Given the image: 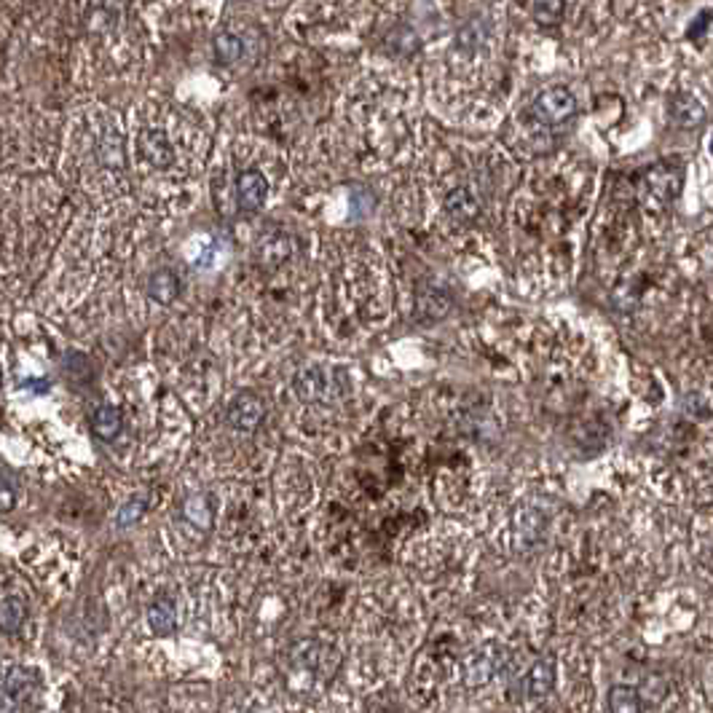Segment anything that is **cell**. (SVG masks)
<instances>
[{
    "instance_id": "6da1fadb",
    "label": "cell",
    "mask_w": 713,
    "mask_h": 713,
    "mask_svg": "<svg viewBox=\"0 0 713 713\" xmlns=\"http://www.w3.org/2000/svg\"><path fill=\"white\" fill-rule=\"evenodd\" d=\"M296 391L304 402H331L349 391V378L339 367L306 365L296 373Z\"/></svg>"
},
{
    "instance_id": "7a4b0ae2",
    "label": "cell",
    "mask_w": 713,
    "mask_h": 713,
    "mask_svg": "<svg viewBox=\"0 0 713 713\" xmlns=\"http://www.w3.org/2000/svg\"><path fill=\"white\" fill-rule=\"evenodd\" d=\"M531 110H534L539 124L563 126V124H569L577 116V99H574V94L569 89L553 86V89H545L542 94H537Z\"/></svg>"
},
{
    "instance_id": "3957f363",
    "label": "cell",
    "mask_w": 713,
    "mask_h": 713,
    "mask_svg": "<svg viewBox=\"0 0 713 713\" xmlns=\"http://www.w3.org/2000/svg\"><path fill=\"white\" fill-rule=\"evenodd\" d=\"M266 416V402L255 394V391H242L231 405H228V424L236 429V432H255L261 426Z\"/></svg>"
},
{
    "instance_id": "277c9868",
    "label": "cell",
    "mask_w": 713,
    "mask_h": 713,
    "mask_svg": "<svg viewBox=\"0 0 713 713\" xmlns=\"http://www.w3.org/2000/svg\"><path fill=\"white\" fill-rule=\"evenodd\" d=\"M3 690L11 695L16 706H32L43 690V679L35 668H13L3 684Z\"/></svg>"
},
{
    "instance_id": "5b68a950",
    "label": "cell",
    "mask_w": 713,
    "mask_h": 713,
    "mask_svg": "<svg viewBox=\"0 0 713 713\" xmlns=\"http://www.w3.org/2000/svg\"><path fill=\"white\" fill-rule=\"evenodd\" d=\"M137 148H140V156L156 169H164L175 161L172 142H169L167 132H161V129H142L137 137Z\"/></svg>"
},
{
    "instance_id": "8992f818",
    "label": "cell",
    "mask_w": 713,
    "mask_h": 713,
    "mask_svg": "<svg viewBox=\"0 0 713 713\" xmlns=\"http://www.w3.org/2000/svg\"><path fill=\"white\" fill-rule=\"evenodd\" d=\"M266 196H269V183L261 172L250 169V172H242L239 180H236V199H239V210L247 212V215H255L263 204H266Z\"/></svg>"
},
{
    "instance_id": "52a82bcc",
    "label": "cell",
    "mask_w": 713,
    "mask_h": 713,
    "mask_svg": "<svg viewBox=\"0 0 713 713\" xmlns=\"http://www.w3.org/2000/svg\"><path fill=\"white\" fill-rule=\"evenodd\" d=\"M445 210L453 220L459 223H469L477 218L480 212V199L472 188H456L445 196Z\"/></svg>"
},
{
    "instance_id": "ba28073f",
    "label": "cell",
    "mask_w": 713,
    "mask_h": 713,
    "mask_svg": "<svg viewBox=\"0 0 713 713\" xmlns=\"http://www.w3.org/2000/svg\"><path fill=\"white\" fill-rule=\"evenodd\" d=\"M671 118L682 126V129H695L706 121V107L700 105L698 97L692 94H679L671 102Z\"/></svg>"
},
{
    "instance_id": "9c48e42d",
    "label": "cell",
    "mask_w": 713,
    "mask_h": 713,
    "mask_svg": "<svg viewBox=\"0 0 713 713\" xmlns=\"http://www.w3.org/2000/svg\"><path fill=\"white\" fill-rule=\"evenodd\" d=\"M121 429H124V416H121V410L116 405H99V408H94V413H91V432L99 440L110 442V440H116L121 434Z\"/></svg>"
},
{
    "instance_id": "30bf717a",
    "label": "cell",
    "mask_w": 713,
    "mask_h": 713,
    "mask_svg": "<svg viewBox=\"0 0 713 713\" xmlns=\"http://www.w3.org/2000/svg\"><path fill=\"white\" fill-rule=\"evenodd\" d=\"M555 687V660L542 657L531 666L528 671V695L531 698H545Z\"/></svg>"
},
{
    "instance_id": "8fae6325",
    "label": "cell",
    "mask_w": 713,
    "mask_h": 713,
    "mask_svg": "<svg viewBox=\"0 0 713 713\" xmlns=\"http://www.w3.org/2000/svg\"><path fill=\"white\" fill-rule=\"evenodd\" d=\"M148 625L156 636H169L177 625V612L169 598H156L148 606Z\"/></svg>"
},
{
    "instance_id": "7c38bea8",
    "label": "cell",
    "mask_w": 713,
    "mask_h": 713,
    "mask_svg": "<svg viewBox=\"0 0 713 713\" xmlns=\"http://www.w3.org/2000/svg\"><path fill=\"white\" fill-rule=\"evenodd\" d=\"M290 239L285 234H266L261 242H258V261L266 263V266H279L288 261L290 255Z\"/></svg>"
},
{
    "instance_id": "4fadbf2b",
    "label": "cell",
    "mask_w": 713,
    "mask_h": 713,
    "mask_svg": "<svg viewBox=\"0 0 713 713\" xmlns=\"http://www.w3.org/2000/svg\"><path fill=\"white\" fill-rule=\"evenodd\" d=\"M24 620H27V604L19 596H8L0 601V633L11 636L21 631Z\"/></svg>"
},
{
    "instance_id": "5bb4252c",
    "label": "cell",
    "mask_w": 713,
    "mask_h": 713,
    "mask_svg": "<svg viewBox=\"0 0 713 713\" xmlns=\"http://www.w3.org/2000/svg\"><path fill=\"white\" fill-rule=\"evenodd\" d=\"M148 293H150L153 301H159V304H164V306L172 304V301L177 298V293H180V282H177L175 271H169V269L156 271V274L150 277V282H148Z\"/></svg>"
},
{
    "instance_id": "9a60e30c",
    "label": "cell",
    "mask_w": 713,
    "mask_h": 713,
    "mask_svg": "<svg viewBox=\"0 0 713 713\" xmlns=\"http://www.w3.org/2000/svg\"><path fill=\"white\" fill-rule=\"evenodd\" d=\"M183 515H185L188 523H193L202 531H210L212 528V504H210V499L204 494L188 496L185 504H183Z\"/></svg>"
},
{
    "instance_id": "2e32d148",
    "label": "cell",
    "mask_w": 713,
    "mask_h": 713,
    "mask_svg": "<svg viewBox=\"0 0 713 713\" xmlns=\"http://www.w3.org/2000/svg\"><path fill=\"white\" fill-rule=\"evenodd\" d=\"M609 711L612 713H641L644 711V700H641V692L633 690V687H612L609 690Z\"/></svg>"
},
{
    "instance_id": "e0dca14e",
    "label": "cell",
    "mask_w": 713,
    "mask_h": 713,
    "mask_svg": "<svg viewBox=\"0 0 713 713\" xmlns=\"http://www.w3.org/2000/svg\"><path fill=\"white\" fill-rule=\"evenodd\" d=\"M499 666H502V660H499V652H496V649H488V652L477 655V657H475V663H469V666H467V679H469L472 674H477V676L469 682V687H477V684H485V682H491V679H494V674L499 671ZM467 679H464V682H467Z\"/></svg>"
},
{
    "instance_id": "ac0fdd59",
    "label": "cell",
    "mask_w": 713,
    "mask_h": 713,
    "mask_svg": "<svg viewBox=\"0 0 713 713\" xmlns=\"http://www.w3.org/2000/svg\"><path fill=\"white\" fill-rule=\"evenodd\" d=\"M212 48H215V59H218L220 64H234V62H239V59H242V51H245L242 40H239L234 32H220V35L215 38Z\"/></svg>"
},
{
    "instance_id": "d6986e66",
    "label": "cell",
    "mask_w": 713,
    "mask_h": 713,
    "mask_svg": "<svg viewBox=\"0 0 713 713\" xmlns=\"http://www.w3.org/2000/svg\"><path fill=\"white\" fill-rule=\"evenodd\" d=\"M148 510V496L145 494H140V496H132L124 507H121V512H118V518H116V523H118V528H126V526H132V523H137L140 518H142V512Z\"/></svg>"
},
{
    "instance_id": "ffe728a7",
    "label": "cell",
    "mask_w": 713,
    "mask_h": 713,
    "mask_svg": "<svg viewBox=\"0 0 713 713\" xmlns=\"http://www.w3.org/2000/svg\"><path fill=\"white\" fill-rule=\"evenodd\" d=\"M649 180H652V188H655L657 193H663V196H674L676 188L682 185V180H674V172L660 169V167L649 175Z\"/></svg>"
},
{
    "instance_id": "44dd1931",
    "label": "cell",
    "mask_w": 713,
    "mask_h": 713,
    "mask_svg": "<svg viewBox=\"0 0 713 713\" xmlns=\"http://www.w3.org/2000/svg\"><path fill=\"white\" fill-rule=\"evenodd\" d=\"M531 11H534V16L545 24H555L558 19H561V13H563V3H534L531 5Z\"/></svg>"
},
{
    "instance_id": "7402d4cb",
    "label": "cell",
    "mask_w": 713,
    "mask_h": 713,
    "mask_svg": "<svg viewBox=\"0 0 713 713\" xmlns=\"http://www.w3.org/2000/svg\"><path fill=\"white\" fill-rule=\"evenodd\" d=\"M16 507V488L8 477L0 475V512H11Z\"/></svg>"
},
{
    "instance_id": "603a6c76",
    "label": "cell",
    "mask_w": 713,
    "mask_h": 713,
    "mask_svg": "<svg viewBox=\"0 0 713 713\" xmlns=\"http://www.w3.org/2000/svg\"><path fill=\"white\" fill-rule=\"evenodd\" d=\"M19 386L27 389V391H35V394H46L51 389V381L48 378H24Z\"/></svg>"
},
{
    "instance_id": "cb8c5ba5",
    "label": "cell",
    "mask_w": 713,
    "mask_h": 713,
    "mask_svg": "<svg viewBox=\"0 0 713 713\" xmlns=\"http://www.w3.org/2000/svg\"><path fill=\"white\" fill-rule=\"evenodd\" d=\"M13 709H16V703H13L11 695L0 687V713H13Z\"/></svg>"
},
{
    "instance_id": "d4e9b609",
    "label": "cell",
    "mask_w": 713,
    "mask_h": 713,
    "mask_svg": "<svg viewBox=\"0 0 713 713\" xmlns=\"http://www.w3.org/2000/svg\"><path fill=\"white\" fill-rule=\"evenodd\" d=\"M0 383H3V370H0Z\"/></svg>"
},
{
    "instance_id": "484cf974",
    "label": "cell",
    "mask_w": 713,
    "mask_h": 713,
    "mask_svg": "<svg viewBox=\"0 0 713 713\" xmlns=\"http://www.w3.org/2000/svg\"><path fill=\"white\" fill-rule=\"evenodd\" d=\"M247 713H253V711H247Z\"/></svg>"
}]
</instances>
